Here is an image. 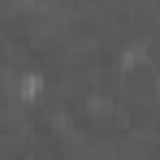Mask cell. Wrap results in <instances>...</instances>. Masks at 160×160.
I'll return each instance as SVG.
<instances>
[{"instance_id":"obj_1","label":"cell","mask_w":160,"mask_h":160,"mask_svg":"<svg viewBox=\"0 0 160 160\" xmlns=\"http://www.w3.org/2000/svg\"><path fill=\"white\" fill-rule=\"evenodd\" d=\"M39 87H43V78H39V74H26L22 87H18V95H22V100H35V95H39Z\"/></svg>"}]
</instances>
